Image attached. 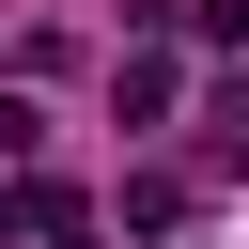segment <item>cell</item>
Instances as JSON below:
<instances>
[{"label":"cell","mask_w":249,"mask_h":249,"mask_svg":"<svg viewBox=\"0 0 249 249\" xmlns=\"http://www.w3.org/2000/svg\"><path fill=\"white\" fill-rule=\"evenodd\" d=\"M202 171H233V187H249V78L218 93V124H202Z\"/></svg>","instance_id":"obj_1"},{"label":"cell","mask_w":249,"mask_h":249,"mask_svg":"<svg viewBox=\"0 0 249 249\" xmlns=\"http://www.w3.org/2000/svg\"><path fill=\"white\" fill-rule=\"evenodd\" d=\"M187 31L202 47H249V0H187Z\"/></svg>","instance_id":"obj_2"},{"label":"cell","mask_w":249,"mask_h":249,"mask_svg":"<svg viewBox=\"0 0 249 249\" xmlns=\"http://www.w3.org/2000/svg\"><path fill=\"white\" fill-rule=\"evenodd\" d=\"M16 156H31V109H16V93H0V171H16Z\"/></svg>","instance_id":"obj_3"}]
</instances>
